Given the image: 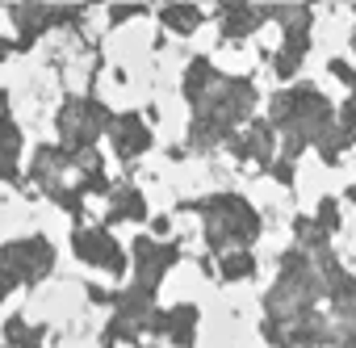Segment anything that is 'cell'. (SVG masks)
Listing matches in <instances>:
<instances>
[{
    "instance_id": "cell-7",
    "label": "cell",
    "mask_w": 356,
    "mask_h": 348,
    "mask_svg": "<svg viewBox=\"0 0 356 348\" xmlns=\"http://www.w3.org/2000/svg\"><path fill=\"white\" fill-rule=\"evenodd\" d=\"M26 126L17 118V105H13V93L0 84V185H9L13 193L22 198H34L30 185H26V172H22V159H26Z\"/></svg>"
},
{
    "instance_id": "cell-11",
    "label": "cell",
    "mask_w": 356,
    "mask_h": 348,
    "mask_svg": "<svg viewBox=\"0 0 356 348\" xmlns=\"http://www.w3.org/2000/svg\"><path fill=\"white\" fill-rule=\"evenodd\" d=\"M197 323H202V310L193 302H176V306L151 315L147 335L151 340H168L172 348H193L197 344Z\"/></svg>"
},
{
    "instance_id": "cell-14",
    "label": "cell",
    "mask_w": 356,
    "mask_h": 348,
    "mask_svg": "<svg viewBox=\"0 0 356 348\" xmlns=\"http://www.w3.org/2000/svg\"><path fill=\"white\" fill-rule=\"evenodd\" d=\"M155 17H159V30L176 34V38H193L202 30V5L197 0H155Z\"/></svg>"
},
{
    "instance_id": "cell-20",
    "label": "cell",
    "mask_w": 356,
    "mask_h": 348,
    "mask_svg": "<svg viewBox=\"0 0 356 348\" xmlns=\"http://www.w3.org/2000/svg\"><path fill=\"white\" fill-rule=\"evenodd\" d=\"M0 348H5V344H0Z\"/></svg>"
},
{
    "instance_id": "cell-12",
    "label": "cell",
    "mask_w": 356,
    "mask_h": 348,
    "mask_svg": "<svg viewBox=\"0 0 356 348\" xmlns=\"http://www.w3.org/2000/svg\"><path fill=\"white\" fill-rule=\"evenodd\" d=\"M151 219V206H147V193L134 185V181H113V189L105 193V214L101 223L105 227H122V223H147Z\"/></svg>"
},
{
    "instance_id": "cell-15",
    "label": "cell",
    "mask_w": 356,
    "mask_h": 348,
    "mask_svg": "<svg viewBox=\"0 0 356 348\" xmlns=\"http://www.w3.org/2000/svg\"><path fill=\"white\" fill-rule=\"evenodd\" d=\"M51 340V327L30 319L26 310H9L5 323H0V344L5 348H47Z\"/></svg>"
},
{
    "instance_id": "cell-16",
    "label": "cell",
    "mask_w": 356,
    "mask_h": 348,
    "mask_svg": "<svg viewBox=\"0 0 356 348\" xmlns=\"http://www.w3.org/2000/svg\"><path fill=\"white\" fill-rule=\"evenodd\" d=\"M214 277L218 281H248L252 273H256V252L252 248H235V252H222V256H214Z\"/></svg>"
},
{
    "instance_id": "cell-1",
    "label": "cell",
    "mask_w": 356,
    "mask_h": 348,
    "mask_svg": "<svg viewBox=\"0 0 356 348\" xmlns=\"http://www.w3.org/2000/svg\"><path fill=\"white\" fill-rule=\"evenodd\" d=\"M256 97H260V93H256L252 76H227V72H214L202 88L185 93V101H189L185 151L210 155V151L227 147V139L252 118Z\"/></svg>"
},
{
    "instance_id": "cell-19",
    "label": "cell",
    "mask_w": 356,
    "mask_h": 348,
    "mask_svg": "<svg viewBox=\"0 0 356 348\" xmlns=\"http://www.w3.org/2000/svg\"><path fill=\"white\" fill-rule=\"evenodd\" d=\"M151 340V335H147ZM134 348H159V340H151V344H134Z\"/></svg>"
},
{
    "instance_id": "cell-17",
    "label": "cell",
    "mask_w": 356,
    "mask_h": 348,
    "mask_svg": "<svg viewBox=\"0 0 356 348\" xmlns=\"http://www.w3.org/2000/svg\"><path fill=\"white\" fill-rule=\"evenodd\" d=\"M151 5H155V0H101V9H105V26H109V30H118V26H126V22H138V17H147V13H151Z\"/></svg>"
},
{
    "instance_id": "cell-6",
    "label": "cell",
    "mask_w": 356,
    "mask_h": 348,
    "mask_svg": "<svg viewBox=\"0 0 356 348\" xmlns=\"http://www.w3.org/2000/svg\"><path fill=\"white\" fill-rule=\"evenodd\" d=\"M72 256L76 264L92 269V273H109V277H126L130 273V256H126V244L113 235V227L105 223H72Z\"/></svg>"
},
{
    "instance_id": "cell-13",
    "label": "cell",
    "mask_w": 356,
    "mask_h": 348,
    "mask_svg": "<svg viewBox=\"0 0 356 348\" xmlns=\"http://www.w3.org/2000/svg\"><path fill=\"white\" fill-rule=\"evenodd\" d=\"M264 26V13L256 9V0H222L218 5V34L222 42H243Z\"/></svg>"
},
{
    "instance_id": "cell-3",
    "label": "cell",
    "mask_w": 356,
    "mask_h": 348,
    "mask_svg": "<svg viewBox=\"0 0 356 348\" xmlns=\"http://www.w3.org/2000/svg\"><path fill=\"white\" fill-rule=\"evenodd\" d=\"M185 210H193L202 219V239H206L210 256H222V252H235V248H252L260 239V231H264L260 210L243 193H231V189L193 198V202H185Z\"/></svg>"
},
{
    "instance_id": "cell-18",
    "label": "cell",
    "mask_w": 356,
    "mask_h": 348,
    "mask_svg": "<svg viewBox=\"0 0 356 348\" xmlns=\"http://www.w3.org/2000/svg\"><path fill=\"white\" fill-rule=\"evenodd\" d=\"M314 223H318L323 231H335V227H339V202H335V198H323L318 210H314Z\"/></svg>"
},
{
    "instance_id": "cell-2",
    "label": "cell",
    "mask_w": 356,
    "mask_h": 348,
    "mask_svg": "<svg viewBox=\"0 0 356 348\" xmlns=\"http://www.w3.org/2000/svg\"><path fill=\"white\" fill-rule=\"evenodd\" d=\"M268 122L281 139V159L298 164L306 147H318V155L331 164V130H335V105L314 84H285L268 97Z\"/></svg>"
},
{
    "instance_id": "cell-10",
    "label": "cell",
    "mask_w": 356,
    "mask_h": 348,
    "mask_svg": "<svg viewBox=\"0 0 356 348\" xmlns=\"http://www.w3.org/2000/svg\"><path fill=\"white\" fill-rule=\"evenodd\" d=\"M277 147H281V139H277V130H273L268 118H248V122L227 139L231 159H239V164H256L260 172H268V164L277 159Z\"/></svg>"
},
{
    "instance_id": "cell-5",
    "label": "cell",
    "mask_w": 356,
    "mask_h": 348,
    "mask_svg": "<svg viewBox=\"0 0 356 348\" xmlns=\"http://www.w3.org/2000/svg\"><path fill=\"white\" fill-rule=\"evenodd\" d=\"M109 118H113V109H109V101L97 88H88V93L63 88L59 101H55V109H51L55 143H63L72 151H88V147H97L105 139Z\"/></svg>"
},
{
    "instance_id": "cell-9",
    "label": "cell",
    "mask_w": 356,
    "mask_h": 348,
    "mask_svg": "<svg viewBox=\"0 0 356 348\" xmlns=\"http://www.w3.org/2000/svg\"><path fill=\"white\" fill-rule=\"evenodd\" d=\"M105 143H109V151H113L118 164H134V159H143L155 147V130H151V122H147L143 109H113Z\"/></svg>"
},
{
    "instance_id": "cell-8",
    "label": "cell",
    "mask_w": 356,
    "mask_h": 348,
    "mask_svg": "<svg viewBox=\"0 0 356 348\" xmlns=\"http://www.w3.org/2000/svg\"><path fill=\"white\" fill-rule=\"evenodd\" d=\"M126 256H130V281H143V285H163V277L185 260V248L176 239H159V235H134L126 244Z\"/></svg>"
},
{
    "instance_id": "cell-4",
    "label": "cell",
    "mask_w": 356,
    "mask_h": 348,
    "mask_svg": "<svg viewBox=\"0 0 356 348\" xmlns=\"http://www.w3.org/2000/svg\"><path fill=\"white\" fill-rule=\"evenodd\" d=\"M59 269V244L47 231H26L0 239V306L22 290H38Z\"/></svg>"
}]
</instances>
